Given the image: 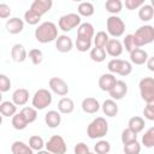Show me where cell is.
<instances>
[{
    "instance_id": "6da1fadb",
    "label": "cell",
    "mask_w": 154,
    "mask_h": 154,
    "mask_svg": "<svg viewBox=\"0 0 154 154\" xmlns=\"http://www.w3.org/2000/svg\"><path fill=\"white\" fill-rule=\"evenodd\" d=\"M35 38L40 43H48L53 42L58 38V28L53 22H43L38 24V26L35 29Z\"/></svg>"
},
{
    "instance_id": "7a4b0ae2",
    "label": "cell",
    "mask_w": 154,
    "mask_h": 154,
    "mask_svg": "<svg viewBox=\"0 0 154 154\" xmlns=\"http://www.w3.org/2000/svg\"><path fill=\"white\" fill-rule=\"evenodd\" d=\"M108 132V122L103 117H96L93 119L88 128H87V135L91 140H101L103 136H106Z\"/></svg>"
},
{
    "instance_id": "3957f363",
    "label": "cell",
    "mask_w": 154,
    "mask_h": 154,
    "mask_svg": "<svg viewBox=\"0 0 154 154\" xmlns=\"http://www.w3.org/2000/svg\"><path fill=\"white\" fill-rule=\"evenodd\" d=\"M134 37H135L136 46L138 48H141L142 46H146V45L152 43L154 41V26H152L149 24H146V25L140 26L135 31Z\"/></svg>"
},
{
    "instance_id": "277c9868",
    "label": "cell",
    "mask_w": 154,
    "mask_h": 154,
    "mask_svg": "<svg viewBox=\"0 0 154 154\" xmlns=\"http://www.w3.org/2000/svg\"><path fill=\"white\" fill-rule=\"evenodd\" d=\"M52 100H53L52 93L48 89L41 88L35 91L32 100H31V105L34 108L41 111V109H45L46 107H48L52 103Z\"/></svg>"
},
{
    "instance_id": "5b68a950",
    "label": "cell",
    "mask_w": 154,
    "mask_h": 154,
    "mask_svg": "<svg viewBox=\"0 0 154 154\" xmlns=\"http://www.w3.org/2000/svg\"><path fill=\"white\" fill-rule=\"evenodd\" d=\"M106 28H107V32L114 38H117L123 36L125 31V23L118 16H109L106 20Z\"/></svg>"
},
{
    "instance_id": "8992f818",
    "label": "cell",
    "mask_w": 154,
    "mask_h": 154,
    "mask_svg": "<svg viewBox=\"0 0 154 154\" xmlns=\"http://www.w3.org/2000/svg\"><path fill=\"white\" fill-rule=\"evenodd\" d=\"M82 24V19H81V16L78 13H67V14H64L59 18V22H58V25H59V29L67 32V31H71L72 29L75 28H78L79 25Z\"/></svg>"
},
{
    "instance_id": "52a82bcc",
    "label": "cell",
    "mask_w": 154,
    "mask_h": 154,
    "mask_svg": "<svg viewBox=\"0 0 154 154\" xmlns=\"http://www.w3.org/2000/svg\"><path fill=\"white\" fill-rule=\"evenodd\" d=\"M140 95L142 100H144L147 103L154 100V78L153 77H143L140 83Z\"/></svg>"
},
{
    "instance_id": "ba28073f",
    "label": "cell",
    "mask_w": 154,
    "mask_h": 154,
    "mask_svg": "<svg viewBox=\"0 0 154 154\" xmlns=\"http://www.w3.org/2000/svg\"><path fill=\"white\" fill-rule=\"evenodd\" d=\"M46 149L52 154H65L67 150L65 140L60 135H53L46 143Z\"/></svg>"
},
{
    "instance_id": "9c48e42d",
    "label": "cell",
    "mask_w": 154,
    "mask_h": 154,
    "mask_svg": "<svg viewBox=\"0 0 154 154\" xmlns=\"http://www.w3.org/2000/svg\"><path fill=\"white\" fill-rule=\"evenodd\" d=\"M48 85H49V89L59 96H65L69 93L67 83L60 77H52L48 82Z\"/></svg>"
},
{
    "instance_id": "30bf717a",
    "label": "cell",
    "mask_w": 154,
    "mask_h": 154,
    "mask_svg": "<svg viewBox=\"0 0 154 154\" xmlns=\"http://www.w3.org/2000/svg\"><path fill=\"white\" fill-rule=\"evenodd\" d=\"M117 81L118 79L116 78V76L113 73H109V72L108 73H102L99 78V87L102 91L109 93L112 90V88L116 85Z\"/></svg>"
},
{
    "instance_id": "8fae6325",
    "label": "cell",
    "mask_w": 154,
    "mask_h": 154,
    "mask_svg": "<svg viewBox=\"0 0 154 154\" xmlns=\"http://www.w3.org/2000/svg\"><path fill=\"white\" fill-rule=\"evenodd\" d=\"M52 6H53V1L52 0H35L31 4L30 10L42 17L43 14H46L52 8Z\"/></svg>"
},
{
    "instance_id": "7c38bea8",
    "label": "cell",
    "mask_w": 154,
    "mask_h": 154,
    "mask_svg": "<svg viewBox=\"0 0 154 154\" xmlns=\"http://www.w3.org/2000/svg\"><path fill=\"white\" fill-rule=\"evenodd\" d=\"M73 42L72 38L67 35H59L58 38L55 40V48L60 53H67L72 49Z\"/></svg>"
},
{
    "instance_id": "4fadbf2b",
    "label": "cell",
    "mask_w": 154,
    "mask_h": 154,
    "mask_svg": "<svg viewBox=\"0 0 154 154\" xmlns=\"http://www.w3.org/2000/svg\"><path fill=\"white\" fill-rule=\"evenodd\" d=\"M105 49H106V53L108 55H111L113 58H118L119 55H122L124 47H123V43L118 38H109Z\"/></svg>"
},
{
    "instance_id": "5bb4252c",
    "label": "cell",
    "mask_w": 154,
    "mask_h": 154,
    "mask_svg": "<svg viewBox=\"0 0 154 154\" xmlns=\"http://www.w3.org/2000/svg\"><path fill=\"white\" fill-rule=\"evenodd\" d=\"M112 100H122L128 94V84L124 81H117L116 85L112 88V90L108 93Z\"/></svg>"
},
{
    "instance_id": "9a60e30c",
    "label": "cell",
    "mask_w": 154,
    "mask_h": 154,
    "mask_svg": "<svg viewBox=\"0 0 154 154\" xmlns=\"http://www.w3.org/2000/svg\"><path fill=\"white\" fill-rule=\"evenodd\" d=\"M6 30L7 32L12 34V35H16V34H19L23 31L24 29V20L18 18V17H12L10 18L7 22H6Z\"/></svg>"
},
{
    "instance_id": "2e32d148",
    "label": "cell",
    "mask_w": 154,
    "mask_h": 154,
    "mask_svg": "<svg viewBox=\"0 0 154 154\" xmlns=\"http://www.w3.org/2000/svg\"><path fill=\"white\" fill-rule=\"evenodd\" d=\"M95 36V31H94V26L91 23H82L78 28H77V37L78 38H83V40H91Z\"/></svg>"
},
{
    "instance_id": "e0dca14e",
    "label": "cell",
    "mask_w": 154,
    "mask_h": 154,
    "mask_svg": "<svg viewBox=\"0 0 154 154\" xmlns=\"http://www.w3.org/2000/svg\"><path fill=\"white\" fill-rule=\"evenodd\" d=\"M81 106H82L83 112H84V113H88V114H94V113H96V112L100 109V107H101L100 102H99L95 97H85V99H83Z\"/></svg>"
},
{
    "instance_id": "ac0fdd59",
    "label": "cell",
    "mask_w": 154,
    "mask_h": 154,
    "mask_svg": "<svg viewBox=\"0 0 154 154\" xmlns=\"http://www.w3.org/2000/svg\"><path fill=\"white\" fill-rule=\"evenodd\" d=\"M45 123L47 124L48 128L51 129H55L60 125L61 123V116H60V112L59 111H48L46 114H45Z\"/></svg>"
},
{
    "instance_id": "d6986e66",
    "label": "cell",
    "mask_w": 154,
    "mask_h": 154,
    "mask_svg": "<svg viewBox=\"0 0 154 154\" xmlns=\"http://www.w3.org/2000/svg\"><path fill=\"white\" fill-rule=\"evenodd\" d=\"M148 53L147 51L142 48H136L130 53V61L135 65H143L148 60Z\"/></svg>"
},
{
    "instance_id": "ffe728a7",
    "label": "cell",
    "mask_w": 154,
    "mask_h": 154,
    "mask_svg": "<svg viewBox=\"0 0 154 154\" xmlns=\"http://www.w3.org/2000/svg\"><path fill=\"white\" fill-rule=\"evenodd\" d=\"M11 57H12V59L16 63H23L26 59V57H28V53H26L25 47L22 43L13 45L12 46V49H11Z\"/></svg>"
},
{
    "instance_id": "44dd1931",
    "label": "cell",
    "mask_w": 154,
    "mask_h": 154,
    "mask_svg": "<svg viewBox=\"0 0 154 154\" xmlns=\"http://www.w3.org/2000/svg\"><path fill=\"white\" fill-rule=\"evenodd\" d=\"M29 100V90L25 88H18L12 94V101L17 106H24Z\"/></svg>"
},
{
    "instance_id": "7402d4cb",
    "label": "cell",
    "mask_w": 154,
    "mask_h": 154,
    "mask_svg": "<svg viewBox=\"0 0 154 154\" xmlns=\"http://www.w3.org/2000/svg\"><path fill=\"white\" fill-rule=\"evenodd\" d=\"M101 108H102L103 114L107 116V117H111L112 118V117H116L118 114V105L112 99L105 100L103 103H102V106H101Z\"/></svg>"
},
{
    "instance_id": "603a6c76",
    "label": "cell",
    "mask_w": 154,
    "mask_h": 154,
    "mask_svg": "<svg viewBox=\"0 0 154 154\" xmlns=\"http://www.w3.org/2000/svg\"><path fill=\"white\" fill-rule=\"evenodd\" d=\"M73 109H75V103H73L72 99L64 96V97H61L59 100V102H58V111L60 113H63V114H70V113L73 112Z\"/></svg>"
},
{
    "instance_id": "cb8c5ba5",
    "label": "cell",
    "mask_w": 154,
    "mask_h": 154,
    "mask_svg": "<svg viewBox=\"0 0 154 154\" xmlns=\"http://www.w3.org/2000/svg\"><path fill=\"white\" fill-rule=\"evenodd\" d=\"M11 152L12 154H34L31 147L23 141H14L11 144Z\"/></svg>"
},
{
    "instance_id": "d4e9b609",
    "label": "cell",
    "mask_w": 154,
    "mask_h": 154,
    "mask_svg": "<svg viewBox=\"0 0 154 154\" xmlns=\"http://www.w3.org/2000/svg\"><path fill=\"white\" fill-rule=\"evenodd\" d=\"M144 119L140 116H135V117H131L128 122V128L130 130H132L135 134H140L143 129H144Z\"/></svg>"
},
{
    "instance_id": "484cf974",
    "label": "cell",
    "mask_w": 154,
    "mask_h": 154,
    "mask_svg": "<svg viewBox=\"0 0 154 154\" xmlns=\"http://www.w3.org/2000/svg\"><path fill=\"white\" fill-rule=\"evenodd\" d=\"M0 112L2 117H13L17 113V105L13 101H2L0 103Z\"/></svg>"
},
{
    "instance_id": "4316f807",
    "label": "cell",
    "mask_w": 154,
    "mask_h": 154,
    "mask_svg": "<svg viewBox=\"0 0 154 154\" xmlns=\"http://www.w3.org/2000/svg\"><path fill=\"white\" fill-rule=\"evenodd\" d=\"M154 17V8L149 4H144L138 10V18L142 22H149Z\"/></svg>"
},
{
    "instance_id": "83f0119b",
    "label": "cell",
    "mask_w": 154,
    "mask_h": 154,
    "mask_svg": "<svg viewBox=\"0 0 154 154\" xmlns=\"http://www.w3.org/2000/svg\"><path fill=\"white\" fill-rule=\"evenodd\" d=\"M105 8L107 12H109L112 16H116L119 13L123 8V2L120 0H107L105 2Z\"/></svg>"
},
{
    "instance_id": "f1b7e54d",
    "label": "cell",
    "mask_w": 154,
    "mask_h": 154,
    "mask_svg": "<svg viewBox=\"0 0 154 154\" xmlns=\"http://www.w3.org/2000/svg\"><path fill=\"white\" fill-rule=\"evenodd\" d=\"M77 11H78V14L82 16V17H91L94 14V5L89 1H83L78 5L77 7Z\"/></svg>"
},
{
    "instance_id": "f546056e",
    "label": "cell",
    "mask_w": 154,
    "mask_h": 154,
    "mask_svg": "<svg viewBox=\"0 0 154 154\" xmlns=\"http://www.w3.org/2000/svg\"><path fill=\"white\" fill-rule=\"evenodd\" d=\"M89 55H90V59H91L93 61H95V63H102V61L106 59L107 53H106V49H105V48L94 47V48L90 49Z\"/></svg>"
},
{
    "instance_id": "4dcf8cb0",
    "label": "cell",
    "mask_w": 154,
    "mask_h": 154,
    "mask_svg": "<svg viewBox=\"0 0 154 154\" xmlns=\"http://www.w3.org/2000/svg\"><path fill=\"white\" fill-rule=\"evenodd\" d=\"M108 41H109V37H108V34L106 31H97L96 35L94 36V45H95V47L106 48Z\"/></svg>"
},
{
    "instance_id": "1f68e13d",
    "label": "cell",
    "mask_w": 154,
    "mask_h": 154,
    "mask_svg": "<svg viewBox=\"0 0 154 154\" xmlns=\"http://www.w3.org/2000/svg\"><path fill=\"white\" fill-rule=\"evenodd\" d=\"M28 122L26 119L24 118V116L19 112V113H16L13 117H12V126L16 129V130H24L26 126H28Z\"/></svg>"
},
{
    "instance_id": "d6a6232c",
    "label": "cell",
    "mask_w": 154,
    "mask_h": 154,
    "mask_svg": "<svg viewBox=\"0 0 154 154\" xmlns=\"http://www.w3.org/2000/svg\"><path fill=\"white\" fill-rule=\"evenodd\" d=\"M141 142L146 148H153L154 147V126L149 128L144 132V135L142 136Z\"/></svg>"
},
{
    "instance_id": "836d02e7",
    "label": "cell",
    "mask_w": 154,
    "mask_h": 154,
    "mask_svg": "<svg viewBox=\"0 0 154 154\" xmlns=\"http://www.w3.org/2000/svg\"><path fill=\"white\" fill-rule=\"evenodd\" d=\"M29 146L31 147L32 150H42L43 147H46V143L43 142V138L38 135H32L30 138H29Z\"/></svg>"
},
{
    "instance_id": "e575fe53",
    "label": "cell",
    "mask_w": 154,
    "mask_h": 154,
    "mask_svg": "<svg viewBox=\"0 0 154 154\" xmlns=\"http://www.w3.org/2000/svg\"><path fill=\"white\" fill-rule=\"evenodd\" d=\"M20 113L24 116V118L26 119V122L29 124L30 123H34L36 120V118H37V109L34 108V107H29V106L23 107L22 111H20Z\"/></svg>"
},
{
    "instance_id": "d590c367",
    "label": "cell",
    "mask_w": 154,
    "mask_h": 154,
    "mask_svg": "<svg viewBox=\"0 0 154 154\" xmlns=\"http://www.w3.org/2000/svg\"><path fill=\"white\" fill-rule=\"evenodd\" d=\"M94 150L96 154H108L111 150V143L106 140H100L94 146Z\"/></svg>"
},
{
    "instance_id": "8d00e7d4",
    "label": "cell",
    "mask_w": 154,
    "mask_h": 154,
    "mask_svg": "<svg viewBox=\"0 0 154 154\" xmlns=\"http://www.w3.org/2000/svg\"><path fill=\"white\" fill-rule=\"evenodd\" d=\"M24 20L25 23H28L29 25H36L38 24V22L41 20V16H38L37 13H35L34 11H31L30 8L28 11H25L24 13Z\"/></svg>"
},
{
    "instance_id": "74e56055",
    "label": "cell",
    "mask_w": 154,
    "mask_h": 154,
    "mask_svg": "<svg viewBox=\"0 0 154 154\" xmlns=\"http://www.w3.org/2000/svg\"><path fill=\"white\" fill-rule=\"evenodd\" d=\"M123 59H118V58H114V59H112V60H109L108 61V64H107V69H108V71H109V73H118L119 75V72H120V69H122V65H123Z\"/></svg>"
},
{
    "instance_id": "f35d334b",
    "label": "cell",
    "mask_w": 154,
    "mask_h": 154,
    "mask_svg": "<svg viewBox=\"0 0 154 154\" xmlns=\"http://www.w3.org/2000/svg\"><path fill=\"white\" fill-rule=\"evenodd\" d=\"M123 150L125 154H140L141 153V143H138L137 140L134 142L126 143V144H124Z\"/></svg>"
},
{
    "instance_id": "ab89813d",
    "label": "cell",
    "mask_w": 154,
    "mask_h": 154,
    "mask_svg": "<svg viewBox=\"0 0 154 154\" xmlns=\"http://www.w3.org/2000/svg\"><path fill=\"white\" fill-rule=\"evenodd\" d=\"M123 47H124L125 51L129 52V53H131L134 49L138 48V47L136 46L134 34H129V35H126V36L124 37V40H123Z\"/></svg>"
},
{
    "instance_id": "60d3db41",
    "label": "cell",
    "mask_w": 154,
    "mask_h": 154,
    "mask_svg": "<svg viewBox=\"0 0 154 154\" xmlns=\"http://www.w3.org/2000/svg\"><path fill=\"white\" fill-rule=\"evenodd\" d=\"M29 58H30V60L34 65H38L43 60V53L38 48H32V49L29 51Z\"/></svg>"
},
{
    "instance_id": "b9f144b4",
    "label": "cell",
    "mask_w": 154,
    "mask_h": 154,
    "mask_svg": "<svg viewBox=\"0 0 154 154\" xmlns=\"http://www.w3.org/2000/svg\"><path fill=\"white\" fill-rule=\"evenodd\" d=\"M120 138H122L123 144H126V143H130V142L136 141V140H137V134H135L132 130H130L129 128H126V129H124V130L122 131Z\"/></svg>"
},
{
    "instance_id": "7bdbcfd3",
    "label": "cell",
    "mask_w": 154,
    "mask_h": 154,
    "mask_svg": "<svg viewBox=\"0 0 154 154\" xmlns=\"http://www.w3.org/2000/svg\"><path fill=\"white\" fill-rule=\"evenodd\" d=\"M91 43H93L91 40H83V38H78V37L76 38V42H75L77 51H79L82 53L91 49Z\"/></svg>"
},
{
    "instance_id": "ee69618b",
    "label": "cell",
    "mask_w": 154,
    "mask_h": 154,
    "mask_svg": "<svg viewBox=\"0 0 154 154\" xmlns=\"http://www.w3.org/2000/svg\"><path fill=\"white\" fill-rule=\"evenodd\" d=\"M10 88H11V79L5 73H1L0 75V90H1V93L8 91Z\"/></svg>"
},
{
    "instance_id": "f6af8a7d",
    "label": "cell",
    "mask_w": 154,
    "mask_h": 154,
    "mask_svg": "<svg viewBox=\"0 0 154 154\" xmlns=\"http://www.w3.org/2000/svg\"><path fill=\"white\" fill-rule=\"evenodd\" d=\"M88 153H90V150H89V147L84 142L77 143L73 148V154H88Z\"/></svg>"
},
{
    "instance_id": "bcb514c9",
    "label": "cell",
    "mask_w": 154,
    "mask_h": 154,
    "mask_svg": "<svg viewBox=\"0 0 154 154\" xmlns=\"http://www.w3.org/2000/svg\"><path fill=\"white\" fill-rule=\"evenodd\" d=\"M144 5L143 0H125V7L128 10H136Z\"/></svg>"
},
{
    "instance_id": "7dc6e473",
    "label": "cell",
    "mask_w": 154,
    "mask_h": 154,
    "mask_svg": "<svg viewBox=\"0 0 154 154\" xmlns=\"http://www.w3.org/2000/svg\"><path fill=\"white\" fill-rule=\"evenodd\" d=\"M131 72H132V64L130 61H128V60H124L119 75L124 77V76H129Z\"/></svg>"
},
{
    "instance_id": "c3c4849f",
    "label": "cell",
    "mask_w": 154,
    "mask_h": 154,
    "mask_svg": "<svg viewBox=\"0 0 154 154\" xmlns=\"http://www.w3.org/2000/svg\"><path fill=\"white\" fill-rule=\"evenodd\" d=\"M10 14H11V8H10V6L6 5V4H0V18L5 19V18L10 17Z\"/></svg>"
},
{
    "instance_id": "681fc988",
    "label": "cell",
    "mask_w": 154,
    "mask_h": 154,
    "mask_svg": "<svg viewBox=\"0 0 154 154\" xmlns=\"http://www.w3.org/2000/svg\"><path fill=\"white\" fill-rule=\"evenodd\" d=\"M143 116H144V118L148 119V120H154V111H153L152 108H149L147 105H146V107L143 108Z\"/></svg>"
},
{
    "instance_id": "f907efd6",
    "label": "cell",
    "mask_w": 154,
    "mask_h": 154,
    "mask_svg": "<svg viewBox=\"0 0 154 154\" xmlns=\"http://www.w3.org/2000/svg\"><path fill=\"white\" fill-rule=\"evenodd\" d=\"M146 64H147L148 70H149V71H152V72H154V55H153V57H149Z\"/></svg>"
},
{
    "instance_id": "816d5d0a",
    "label": "cell",
    "mask_w": 154,
    "mask_h": 154,
    "mask_svg": "<svg viewBox=\"0 0 154 154\" xmlns=\"http://www.w3.org/2000/svg\"><path fill=\"white\" fill-rule=\"evenodd\" d=\"M37 154H52L51 152H48L47 149H42V150H38Z\"/></svg>"
},
{
    "instance_id": "f5cc1de1",
    "label": "cell",
    "mask_w": 154,
    "mask_h": 154,
    "mask_svg": "<svg viewBox=\"0 0 154 154\" xmlns=\"http://www.w3.org/2000/svg\"><path fill=\"white\" fill-rule=\"evenodd\" d=\"M147 106L154 111V100H153V101H150V102H148V103H147Z\"/></svg>"
},
{
    "instance_id": "db71d44e",
    "label": "cell",
    "mask_w": 154,
    "mask_h": 154,
    "mask_svg": "<svg viewBox=\"0 0 154 154\" xmlns=\"http://www.w3.org/2000/svg\"><path fill=\"white\" fill-rule=\"evenodd\" d=\"M150 5L153 6V8H154V0H152V2H150Z\"/></svg>"
},
{
    "instance_id": "11a10c76",
    "label": "cell",
    "mask_w": 154,
    "mask_h": 154,
    "mask_svg": "<svg viewBox=\"0 0 154 154\" xmlns=\"http://www.w3.org/2000/svg\"><path fill=\"white\" fill-rule=\"evenodd\" d=\"M88 154H96V153H91V152H90V153H88Z\"/></svg>"
}]
</instances>
